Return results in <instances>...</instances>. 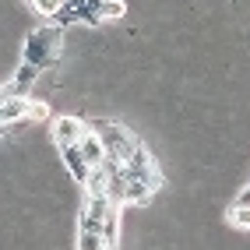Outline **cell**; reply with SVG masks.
Listing matches in <instances>:
<instances>
[{
	"instance_id": "cell-9",
	"label": "cell",
	"mask_w": 250,
	"mask_h": 250,
	"mask_svg": "<svg viewBox=\"0 0 250 250\" xmlns=\"http://www.w3.org/2000/svg\"><path fill=\"white\" fill-rule=\"evenodd\" d=\"M32 11H39L42 18H57V11L63 7V0H28Z\"/></svg>"
},
{
	"instance_id": "cell-4",
	"label": "cell",
	"mask_w": 250,
	"mask_h": 250,
	"mask_svg": "<svg viewBox=\"0 0 250 250\" xmlns=\"http://www.w3.org/2000/svg\"><path fill=\"white\" fill-rule=\"evenodd\" d=\"M85 130H88V124L81 120V116H57L53 120V141H57V148H71V145H78L81 138H85Z\"/></svg>"
},
{
	"instance_id": "cell-10",
	"label": "cell",
	"mask_w": 250,
	"mask_h": 250,
	"mask_svg": "<svg viewBox=\"0 0 250 250\" xmlns=\"http://www.w3.org/2000/svg\"><path fill=\"white\" fill-rule=\"evenodd\" d=\"M124 11H127L124 0H106V4H103V21L106 18H124Z\"/></svg>"
},
{
	"instance_id": "cell-1",
	"label": "cell",
	"mask_w": 250,
	"mask_h": 250,
	"mask_svg": "<svg viewBox=\"0 0 250 250\" xmlns=\"http://www.w3.org/2000/svg\"><path fill=\"white\" fill-rule=\"evenodd\" d=\"M60 46H63V28L60 25H42V28H32L28 39H25V63L32 67H53L57 57H60Z\"/></svg>"
},
{
	"instance_id": "cell-11",
	"label": "cell",
	"mask_w": 250,
	"mask_h": 250,
	"mask_svg": "<svg viewBox=\"0 0 250 250\" xmlns=\"http://www.w3.org/2000/svg\"><path fill=\"white\" fill-rule=\"evenodd\" d=\"M4 95H7V92H4V88H0V103H4Z\"/></svg>"
},
{
	"instance_id": "cell-7",
	"label": "cell",
	"mask_w": 250,
	"mask_h": 250,
	"mask_svg": "<svg viewBox=\"0 0 250 250\" xmlns=\"http://www.w3.org/2000/svg\"><path fill=\"white\" fill-rule=\"evenodd\" d=\"M60 155H63V162H67V169H71V176L78 180V183H85L88 180V162L81 159V152H78V145H71V148H60Z\"/></svg>"
},
{
	"instance_id": "cell-3",
	"label": "cell",
	"mask_w": 250,
	"mask_h": 250,
	"mask_svg": "<svg viewBox=\"0 0 250 250\" xmlns=\"http://www.w3.org/2000/svg\"><path fill=\"white\" fill-rule=\"evenodd\" d=\"M88 127L99 134V141H103L106 159H116L120 166H127V159L141 148V141L134 138V130H127L124 124H113V120H95V124H88Z\"/></svg>"
},
{
	"instance_id": "cell-8",
	"label": "cell",
	"mask_w": 250,
	"mask_h": 250,
	"mask_svg": "<svg viewBox=\"0 0 250 250\" xmlns=\"http://www.w3.org/2000/svg\"><path fill=\"white\" fill-rule=\"evenodd\" d=\"M226 219H229V226H232V229H250V208L236 201V205L226 211Z\"/></svg>"
},
{
	"instance_id": "cell-5",
	"label": "cell",
	"mask_w": 250,
	"mask_h": 250,
	"mask_svg": "<svg viewBox=\"0 0 250 250\" xmlns=\"http://www.w3.org/2000/svg\"><path fill=\"white\" fill-rule=\"evenodd\" d=\"M78 152H81V159L88 162V169H95V166L106 159V148H103V141H99V134H95L92 127L85 130V138L78 141Z\"/></svg>"
},
{
	"instance_id": "cell-2",
	"label": "cell",
	"mask_w": 250,
	"mask_h": 250,
	"mask_svg": "<svg viewBox=\"0 0 250 250\" xmlns=\"http://www.w3.org/2000/svg\"><path fill=\"white\" fill-rule=\"evenodd\" d=\"M116 205L109 197H88L85 211H81V229H78V250H109L106 247V236H103V222L106 215L113 211Z\"/></svg>"
},
{
	"instance_id": "cell-6",
	"label": "cell",
	"mask_w": 250,
	"mask_h": 250,
	"mask_svg": "<svg viewBox=\"0 0 250 250\" xmlns=\"http://www.w3.org/2000/svg\"><path fill=\"white\" fill-rule=\"evenodd\" d=\"M39 74H42L39 67H32V63H25V60H21V67L14 71V81H11L7 88H11L14 95H28V88H32V85L39 81Z\"/></svg>"
}]
</instances>
